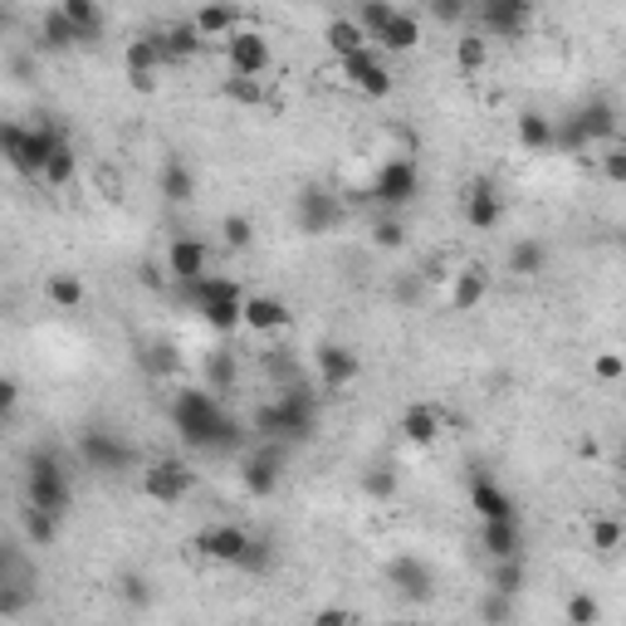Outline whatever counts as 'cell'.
Here are the masks:
<instances>
[{
    "mask_svg": "<svg viewBox=\"0 0 626 626\" xmlns=\"http://www.w3.org/2000/svg\"><path fill=\"white\" fill-rule=\"evenodd\" d=\"M338 68L362 98H391V88H397V78H391L387 59L377 49H358L352 59H338Z\"/></svg>",
    "mask_w": 626,
    "mask_h": 626,
    "instance_id": "cell-10",
    "label": "cell"
},
{
    "mask_svg": "<svg viewBox=\"0 0 626 626\" xmlns=\"http://www.w3.org/2000/svg\"><path fill=\"white\" fill-rule=\"evenodd\" d=\"M509 274H514V279H538V274L548 270V245L543 240H534V235H528V240H514L509 245Z\"/></svg>",
    "mask_w": 626,
    "mask_h": 626,
    "instance_id": "cell-29",
    "label": "cell"
},
{
    "mask_svg": "<svg viewBox=\"0 0 626 626\" xmlns=\"http://www.w3.org/2000/svg\"><path fill=\"white\" fill-rule=\"evenodd\" d=\"M602 172H606V181H612V186L626 181V152H622V142H612L602 152Z\"/></svg>",
    "mask_w": 626,
    "mask_h": 626,
    "instance_id": "cell-55",
    "label": "cell"
},
{
    "mask_svg": "<svg viewBox=\"0 0 626 626\" xmlns=\"http://www.w3.org/2000/svg\"><path fill=\"white\" fill-rule=\"evenodd\" d=\"M455 64L465 68V74H479V68L489 64V39L475 35V29H465V35L455 39Z\"/></svg>",
    "mask_w": 626,
    "mask_h": 626,
    "instance_id": "cell-39",
    "label": "cell"
},
{
    "mask_svg": "<svg viewBox=\"0 0 626 626\" xmlns=\"http://www.w3.org/2000/svg\"><path fill=\"white\" fill-rule=\"evenodd\" d=\"M45 299H49V303H54V309L74 313V309H84L88 289H84V279H78V274L59 270V274H49V279H45Z\"/></svg>",
    "mask_w": 626,
    "mask_h": 626,
    "instance_id": "cell-31",
    "label": "cell"
},
{
    "mask_svg": "<svg viewBox=\"0 0 626 626\" xmlns=\"http://www.w3.org/2000/svg\"><path fill=\"white\" fill-rule=\"evenodd\" d=\"M264 440H303L318 426V397L309 387H284L274 401H264L250 421Z\"/></svg>",
    "mask_w": 626,
    "mask_h": 626,
    "instance_id": "cell-2",
    "label": "cell"
},
{
    "mask_svg": "<svg viewBox=\"0 0 626 626\" xmlns=\"http://www.w3.org/2000/svg\"><path fill=\"white\" fill-rule=\"evenodd\" d=\"M221 240H225V250H250V245H254V221H250V215H225Z\"/></svg>",
    "mask_w": 626,
    "mask_h": 626,
    "instance_id": "cell-47",
    "label": "cell"
},
{
    "mask_svg": "<svg viewBox=\"0 0 626 626\" xmlns=\"http://www.w3.org/2000/svg\"><path fill=\"white\" fill-rule=\"evenodd\" d=\"M64 142V133H59L54 123H35L25 127V152H20V176H29V181H39V172H45V162L54 156V147Z\"/></svg>",
    "mask_w": 626,
    "mask_h": 626,
    "instance_id": "cell-19",
    "label": "cell"
},
{
    "mask_svg": "<svg viewBox=\"0 0 626 626\" xmlns=\"http://www.w3.org/2000/svg\"><path fill=\"white\" fill-rule=\"evenodd\" d=\"M35 606V577H10L0 583V616H25Z\"/></svg>",
    "mask_w": 626,
    "mask_h": 626,
    "instance_id": "cell-37",
    "label": "cell"
},
{
    "mask_svg": "<svg viewBox=\"0 0 626 626\" xmlns=\"http://www.w3.org/2000/svg\"><path fill=\"white\" fill-rule=\"evenodd\" d=\"M401 436L411 440V446H430V440L446 430V416H440V406H430V401H411L406 411H401Z\"/></svg>",
    "mask_w": 626,
    "mask_h": 626,
    "instance_id": "cell-22",
    "label": "cell"
},
{
    "mask_svg": "<svg viewBox=\"0 0 626 626\" xmlns=\"http://www.w3.org/2000/svg\"><path fill=\"white\" fill-rule=\"evenodd\" d=\"M235 567H240V573H270V567H274V543H270V538H250V548L240 553V563H235Z\"/></svg>",
    "mask_w": 626,
    "mask_h": 626,
    "instance_id": "cell-50",
    "label": "cell"
},
{
    "mask_svg": "<svg viewBox=\"0 0 626 626\" xmlns=\"http://www.w3.org/2000/svg\"><path fill=\"white\" fill-rule=\"evenodd\" d=\"M127 78H133L137 93H152V88H156V78H147V74H127Z\"/></svg>",
    "mask_w": 626,
    "mask_h": 626,
    "instance_id": "cell-59",
    "label": "cell"
},
{
    "mask_svg": "<svg viewBox=\"0 0 626 626\" xmlns=\"http://www.w3.org/2000/svg\"><path fill=\"white\" fill-rule=\"evenodd\" d=\"M196 309H201L205 328L235 333V328H240V313H245V293H240V299H205V303H196Z\"/></svg>",
    "mask_w": 626,
    "mask_h": 626,
    "instance_id": "cell-35",
    "label": "cell"
},
{
    "mask_svg": "<svg viewBox=\"0 0 626 626\" xmlns=\"http://www.w3.org/2000/svg\"><path fill=\"white\" fill-rule=\"evenodd\" d=\"M342 215H348V205H342L338 196L328 191V186H303L299 201H293V225H299L303 235H328V230H338Z\"/></svg>",
    "mask_w": 626,
    "mask_h": 626,
    "instance_id": "cell-8",
    "label": "cell"
},
{
    "mask_svg": "<svg viewBox=\"0 0 626 626\" xmlns=\"http://www.w3.org/2000/svg\"><path fill=\"white\" fill-rule=\"evenodd\" d=\"M166 274H172L176 284H186V289L211 274V250H205L201 235H176V240L166 245Z\"/></svg>",
    "mask_w": 626,
    "mask_h": 626,
    "instance_id": "cell-14",
    "label": "cell"
},
{
    "mask_svg": "<svg viewBox=\"0 0 626 626\" xmlns=\"http://www.w3.org/2000/svg\"><path fill=\"white\" fill-rule=\"evenodd\" d=\"M172 426L191 450H235L240 421L221 406V397L205 387H181L172 397Z\"/></svg>",
    "mask_w": 626,
    "mask_h": 626,
    "instance_id": "cell-1",
    "label": "cell"
},
{
    "mask_svg": "<svg viewBox=\"0 0 626 626\" xmlns=\"http://www.w3.org/2000/svg\"><path fill=\"white\" fill-rule=\"evenodd\" d=\"M137 485H142V494L156 499V504H181L196 489V470L186 465V460H152V465H142Z\"/></svg>",
    "mask_w": 626,
    "mask_h": 626,
    "instance_id": "cell-6",
    "label": "cell"
},
{
    "mask_svg": "<svg viewBox=\"0 0 626 626\" xmlns=\"http://www.w3.org/2000/svg\"><path fill=\"white\" fill-rule=\"evenodd\" d=\"M156 39H162V54H166V64H176V59H191V54H201V45H205V39L191 29V20H181V25H166V29H156Z\"/></svg>",
    "mask_w": 626,
    "mask_h": 626,
    "instance_id": "cell-33",
    "label": "cell"
},
{
    "mask_svg": "<svg viewBox=\"0 0 626 626\" xmlns=\"http://www.w3.org/2000/svg\"><path fill=\"white\" fill-rule=\"evenodd\" d=\"M470 509L479 514V524H499V518H518V504L504 485H494L489 475L470 479Z\"/></svg>",
    "mask_w": 626,
    "mask_h": 626,
    "instance_id": "cell-17",
    "label": "cell"
},
{
    "mask_svg": "<svg viewBox=\"0 0 626 626\" xmlns=\"http://www.w3.org/2000/svg\"><path fill=\"white\" fill-rule=\"evenodd\" d=\"M191 29L201 39H221V45H225L235 29H245V10L240 5H201L191 15Z\"/></svg>",
    "mask_w": 626,
    "mask_h": 626,
    "instance_id": "cell-24",
    "label": "cell"
},
{
    "mask_svg": "<svg viewBox=\"0 0 626 626\" xmlns=\"http://www.w3.org/2000/svg\"><path fill=\"white\" fill-rule=\"evenodd\" d=\"M250 528H240V524H211V528H201V534L191 538V553L196 558H205V563H225V567H235L240 563V553L250 548Z\"/></svg>",
    "mask_w": 626,
    "mask_h": 626,
    "instance_id": "cell-12",
    "label": "cell"
},
{
    "mask_svg": "<svg viewBox=\"0 0 626 626\" xmlns=\"http://www.w3.org/2000/svg\"><path fill=\"white\" fill-rule=\"evenodd\" d=\"M372 245H377V250H401V245H406V225H401L397 215H381V221L372 225Z\"/></svg>",
    "mask_w": 626,
    "mask_h": 626,
    "instance_id": "cell-52",
    "label": "cell"
},
{
    "mask_svg": "<svg viewBox=\"0 0 626 626\" xmlns=\"http://www.w3.org/2000/svg\"><path fill=\"white\" fill-rule=\"evenodd\" d=\"M221 93L230 98V103L254 108V103H264V78H225V84H221Z\"/></svg>",
    "mask_w": 626,
    "mask_h": 626,
    "instance_id": "cell-49",
    "label": "cell"
},
{
    "mask_svg": "<svg viewBox=\"0 0 626 626\" xmlns=\"http://www.w3.org/2000/svg\"><path fill=\"white\" fill-rule=\"evenodd\" d=\"M479 548H485L494 563H504V558H524V524H518V518L485 524V528H479Z\"/></svg>",
    "mask_w": 626,
    "mask_h": 626,
    "instance_id": "cell-23",
    "label": "cell"
},
{
    "mask_svg": "<svg viewBox=\"0 0 626 626\" xmlns=\"http://www.w3.org/2000/svg\"><path fill=\"white\" fill-rule=\"evenodd\" d=\"M123 64H127V74L156 78V68L166 64L162 39H156V35H133V39H127V49H123Z\"/></svg>",
    "mask_w": 626,
    "mask_h": 626,
    "instance_id": "cell-28",
    "label": "cell"
},
{
    "mask_svg": "<svg viewBox=\"0 0 626 626\" xmlns=\"http://www.w3.org/2000/svg\"><path fill=\"white\" fill-rule=\"evenodd\" d=\"M397 485H401V479H397V470H391V465H372V470H362V494L377 499V504H387V499L397 494Z\"/></svg>",
    "mask_w": 626,
    "mask_h": 626,
    "instance_id": "cell-41",
    "label": "cell"
},
{
    "mask_svg": "<svg viewBox=\"0 0 626 626\" xmlns=\"http://www.w3.org/2000/svg\"><path fill=\"white\" fill-rule=\"evenodd\" d=\"M485 293H489V274L479 270V264H465V270L450 274V309H455V313L479 309V303H485Z\"/></svg>",
    "mask_w": 626,
    "mask_h": 626,
    "instance_id": "cell-26",
    "label": "cell"
},
{
    "mask_svg": "<svg viewBox=\"0 0 626 626\" xmlns=\"http://www.w3.org/2000/svg\"><path fill=\"white\" fill-rule=\"evenodd\" d=\"M156 196L172 205H186L196 201V172L186 162H166L162 172H156Z\"/></svg>",
    "mask_w": 626,
    "mask_h": 626,
    "instance_id": "cell-30",
    "label": "cell"
},
{
    "mask_svg": "<svg viewBox=\"0 0 626 626\" xmlns=\"http://www.w3.org/2000/svg\"><path fill=\"white\" fill-rule=\"evenodd\" d=\"M35 49L39 54H64V49H74L78 39H74V29H68V20L59 15V5H49V10H39V25H35Z\"/></svg>",
    "mask_w": 626,
    "mask_h": 626,
    "instance_id": "cell-27",
    "label": "cell"
},
{
    "mask_svg": "<svg viewBox=\"0 0 626 626\" xmlns=\"http://www.w3.org/2000/svg\"><path fill=\"white\" fill-rule=\"evenodd\" d=\"M74 176H78V147L64 137V142L54 147V156H49V162H45V172H39V181H45L49 191H64V186L74 181Z\"/></svg>",
    "mask_w": 626,
    "mask_h": 626,
    "instance_id": "cell-32",
    "label": "cell"
},
{
    "mask_svg": "<svg viewBox=\"0 0 626 626\" xmlns=\"http://www.w3.org/2000/svg\"><path fill=\"white\" fill-rule=\"evenodd\" d=\"M514 133H518L524 152H553V142H558V123L548 113H538V108H524V113L514 117Z\"/></svg>",
    "mask_w": 626,
    "mask_h": 626,
    "instance_id": "cell-25",
    "label": "cell"
},
{
    "mask_svg": "<svg viewBox=\"0 0 626 626\" xmlns=\"http://www.w3.org/2000/svg\"><path fill=\"white\" fill-rule=\"evenodd\" d=\"M20 528H25V538H29L35 548H49V543L59 538V518L45 514V509H29V504L20 509Z\"/></svg>",
    "mask_w": 626,
    "mask_h": 626,
    "instance_id": "cell-38",
    "label": "cell"
},
{
    "mask_svg": "<svg viewBox=\"0 0 626 626\" xmlns=\"http://www.w3.org/2000/svg\"><path fill=\"white\" fill-rule=\"evenodd\" d=\"M323 39H328L333 59H352V54H358V49H372V45H367V35H362V29L352 25V15L328 20V29H323Z\"/></svg>",
    "mask_w": 626,
    "mask_h": 626,
    "instance_id": "cell-34",
    "label": "cell"
},
{
    "mask_svg": "<svg viewBox=\"0 0 626 626\" xmlns=\"http://www.w3.org/2000/svg\"><path fill=\"white\" fill-rule=\"evenodd\" d=\"M78 460H84L93 475H117V470H133L137 465V450L127 446L117 430L88 426L84 436H78Z\"/></svg>",
    "mask_w": 626,
    "mask_h": 626,
    "instance_id": "cell-5",
    "label": "cell"
},
{
    "mask_svg": "<svg viewBox=\"0 0 626 626\" xmlns=\"http://www.w3.org/2000/svg\"><path fill=\"white\" fill-rule=\"evenodd\" d=\"M20 411V381L0 372V421H10Z\"/></svg>",
    "mask_w": 626,
    "mask_h": 626,
    "instance_id": "cell-56",
    "label": "cell"
},
{
    "mask_svg": "<svg viewBox=\"0 0 626 626\" xmlns=\"http://www.w3.org/2000/svg\"><path fill=\"white\" fill-rule=\"evenodd\" d=\"M489 592H499V597L524 592V558H504V563H494V573H489Z\"/></svg>",
    "mask_w": 626,
    "mask_h": 626,
    "instance_id": "cell-40",
    "label": "cell"
},
{
    "mask_svg": "<svg viewBox=\"0 0 626 626\" xmlns=\"http://www.w3.org/2000/svg\"><path fill=\"white\" fill-rule=\"evenodd\" d=\"M225 64H230V78H264L274 68V45L260 29H235L225 39Z\"/></svg>",
    "mask_w": 626,
    "mask_h": 626,
    "instance_id": "cell-7",
    "label": "cell"
},
{
    "mask_svg": "<svg viewBox=\"0 0 626 626\" xmlns=\"http://www.w3.org/2000/svg\"><path fill=\"white\" fill-rule=\"evenodd\" d=\"M391 10H397V5H391V0H367V5H358V10H352V25H358L362 35H367V45H372V39H377V29L391 20Z\"/></svg>",
    "mask_w": 626,
    "mask_h": 626,
    "instance_id": "cell-42",
    "label": "cell"
},
{
    "mask_svg": "<svg viewBox=\"0 0 626 626\" xmlns=\"http://www.w3.org/2000/svg\"><path fill=\"white\" fill-rule=\"evenodd\" d=\"M10 68H15L20 78H29V74H35V59H15V64H10Z\"/></svg>",
    "mask_w": 626,
    "mask_h": 626,
    "instance_id": "cell-60",
    "label": "cell"
},
{
    "mask_svg": "<svg viewBox=\"0 0 626 626\" xmlns=\"http://www.w3.org/2000/svg\"><path fill=\"white\" fill-rule=\"evenodd\" d=\"M59 15L68 20V29H74L78 45H98L108 29V15L93 5V0H59Z\"/></svg>",
    "mask_w": 626,
    "mask_h": 626,
    "instance_id": "cell-21",
    "label": "cell"
},
{
    "mask_svg": "<svg viewBox=\"0 0 626 626\" xmlns=\"http://www.w3.org/2000/svg\"><path fill=\"white\" fill-rule=\"evenodd\" d=\"M592 377L602 381V387H616V381L626 377V358H622V352H612V348L597 352V358H592Z\"/></svg>",
    "mask_w": 626,
    "mask_h": 626,
    "instance_id": "cell-51",
    "label": "cell"
},
{
    "mask_svg": "<svg viewBox=\"0 0 626 626\" xmlns=\"http://www.w3.org/2000/svg\"><path fill=\"white\" fill-rule=\"evenodd\" d=\"M430 20H440V25H460V20H470V5L465 0H430Z\"/></svg>",
    "mask_w": 626,
    "mask_h": 626,
    "instance_id": "cell-53",
    "label": "cell"
},
{
    "mask_svg": "<svg viewBox=\"0 0 626 626\" xmlns=\"http://www.w3.org/2000/svg\"><path fill=\"white\" fill-rule=\"evenodd\" d=\"M622 524H616L612 514H602V518H592V524H587V543L597 548V553H616V548H622Z\"/></svg>",
    "mask_w": 626,
    "mask_h": 626,
    "instance_id": "cell-44",
    "label": "cell"
},
{
    "mask_svg": "<svg viewBox=\"0 0 626 626\" xmlns=\"http://www.w3.org/2000/svg\"><path fill=\"white\" fill-rule=\"evenodd\" d=\"M470 20H479V29L494 39H518L534 20V5L528 0H479V5H470Z\"/></svg>",
    "mask_w": 626,
    "mask_h": 626,
    "instance_id": "cell-11",
    "label": "cell"
},
{
    "mask_svg": "<svg viewBox=\"0 0 626 626\" xmlns=\"http://www.w3.org/2000/svg\"><path fill=\"white\" fill-rule=\"evenodd\" d=\"M309 626H358V616H352L348 606H318Z\"/></svg>",
    "mask_w": 626,
    "mask_h": 626,
    "instance_id": "cell-57",
    "label": "cell"
},
{
    "mask_svg": "<svg viewBox=\"0 0 626 626\" xmlns=\"http://www.w3.org/2000/svg\"><path fill=\"white\" fill-rule=\"evenodd\" d=\"M240 328H250V333H260V338H270V333L289 328V309H284V299H274V293H245Z\"/></svg>",
    "mask_w": 626,
    "mask_h": 626,
    "instance_id": "cell-20",
    "label": "cell"
},
{
    "mask_svg": "<svg viewBox=\"0 0 626 626\" xmlns=\"http://www.w3.org/2000/svg\"><path fill=\"white\" fill-rule=\"evenodd\" d=\"M68 499H74V485H68V470L54 450H35L25 460V504L29 509H45V514L64 518L68 514Z\"/></svg>",
    "mask_w": 626,
    "mask_h": 626,
    "instance_id": "cell-3",
    "label": "cell"
},
{
    "mask_svg": "<svg viewBox=\"0 0 626 626\" xmlns=\"http://www.w3.org/2000/svg\"><path fill=\"white\" fill-rule=\"evenodd\" d=\"M372 201L381 205L387 215H397V211H406L411 201L421 196V172H416V162L411 156H387V162L377 166V176H372Z\"/></svg>",
    "mask_w": 626,
    "mask_h": 626,
    "instance_id": "cell-4",
    "label": "cell"
},
{
    "mask_svg": "<svg viewBox=\"0 0 626 626\" xmlns=\"http://www.w3.org/2000/svg\"><path fill=\"white\" fill-rule=\"evenodd\" d=\"M563 616H567V626H602V602H597L592 592H573Z\"/></svg>",
    "mask_w": 626,
    "mask_h": 626,
    "instance_id": "cell-43",
    "label": "cell"
},
{
    "mask_svg": "<svg viewBox=\"0 0 626 626\" xmlns=\"http://www.w3.org/2000/svg\"><path fill=\"white\" fill-rule=\"evenodd\" d=\"M387 583L397 597H406V602H430V592H436V573H430V563H421V558L401 553L387 563Z\"/></svg>",
    "mask_w": 626,
    "mask_h": 626,
    "instance_id": "cell-16",
    "label": "cell"
},
{
    "mask_svg": "<svg viewBox=\"0 0 626 626\" xmlns=\"http://www.w3.org/2000/svg\"><path fill=\"white\" fill-rule=\"evenodd\" d=\"M10 577H29L25 558H20V548H10L5 538H0V583H10Z\"/></svg>",
    "mask_w": 626,
    "mask_h": 626,
    "instance_id": "cell-54",
    "label": "cell"
},
{
    "mask_svg": "<svg viewBox=\"0 0 626 626\" xmlns=\"http://www.w3.org/2000/svg\"><path fill=\"white\" fill-rule=\"evenodd\" d=\"M235 377H240V358H235V348H215L211 358H205V391H230Z\"/></svg>",
    "mask_w": 626,
    "mask_h": 626,
    "instance_id": "cell-36",
    "label": "cell"
},
{
    "mask_svg": "<svg viewBox=\"0 0 626 626\" xmlns=\"http://www.w3.org/2000/svg\"><path fill=\"white\" fill-rule=\"evenodd\" d=\"M381 626H406V622H381Z\"/></svg>",
    "mask_w": 626,
    "mask_h": 626,
    "instance_id": "cell-61",
    "label": "cell"
},
{
    "mask_svg": "<svg viewBox=\"0 0 626 626\" xmlns=\"http://www.w3.org/2000/svg\"><path fill=\"white\" fill-rule=\"evenodd\" d=\"M147 372H172L176 367V352L172 348H166V342H156V348H147Z\"/></svg>",
    "mask_w": 626,
    "mask_h": 626,
    "instance_id": "cell-58",
    "label": "cell"
},
{
    "mask_svg": "<svg viewBox=\"0 0 626 626\" xmlns=\"http://www.w3.org/2000/svg\"><path fill=\"white\" fill-rule=\"evenodd\" d=\"M279 479H284V450L274 440H264L260 450H250L240 460V489L250 499H270L279 489Z\"/></svg>",
    "mask_w": 626,
    "mask_h": 626,
    "instance_id": "cell-9",
    "label": "cell"
},
{
    "mask_svg": "<svg viewBox=\"0 0 626 626\" xmlns=\"http://www.w3.org/2000/svg\"><path fill=\"white\" fill-rule=\"evenodd\" d=\"M499 221H504V196L494 191L489 176H475V181L465 186V225L489 235V230H499Z\"/></svg>",
    "mask_w": 626,
    "mask_h": 626,
    "instance_id": "cell-15",
    "label": "cell"
},
{
    "mask_svg": "<svg viewBox=\"0 0 626 626\" xmlns=\"http://www.w3.org/2000/svg\"><path fill=\"white\" fill-rule=\"evenodd\" d=\"M20 152H25V123H15V117H0V162L15 172L20 166Z\"/></svg>",
    "mask_w": 626,
    "mask_h": 626,
    "instance_id": "cell-45",
    "label": "cell"
},
{
    "mask_svg": "<svg viewBox=\"0 0 626 626\" xmlns=\"http://www.w3.org/2000/svg\"><path fill=\"white\" fill-rule=\"evenodd\" d=\"M421 45V15H411V10H391V20L377 29V39H372V49H377L381 59L387 54H411V49Z\"/></svg>",
    "mask_w": 626,
    "mask_h": 626,
    "instance_id": "cell-18",
    "label": "cell"
},
{
    "mask_svg": "<svg viewBox=\"0 0 626 626\" xmlns=\"http://www.w3.org/2000/svg\"><path fill=\"white\" fill-rule=\"evenodd\" d=\"M479 622H485V626H514V597L485 592V597H479Z\"/></svg>",
    "mask_w": 626,
    "mask_h": 626,
    "instance_id": "cell-48",
    "label": "cell"
},
{
    "mask_svg": "<svg viewBox=\"0 0 626 626\" xmlns=\"http://www.w3.org/2000/svg\"><path fill=\"white\" fill-rule=\"evenodd\" d=\"M117 597H123L127 606H152L156 602L152 583H147L142 573H117Z\"/></svg>",
    "mask_w": 626,
    "mask_h": 626,
    "instance_id": "cell-46",
    "label": "cell"
},
{
    "mask_svg": "<svg viewBox=\"0 0 626 626\" xmlns=\"http://www.w3.org/2000/svg\"><path fill=\"white\" fill-rule=\"evenodd\" d=\"M313 372H318L323 391H342V387L358 381L362 358L348 348V342H318V348H313Z\"/></svg>",
    "mask_w": 626,
    "mask_h": 626,
    "instance_id": "cell-13",
    "label": "cell"
}]
</instances>
